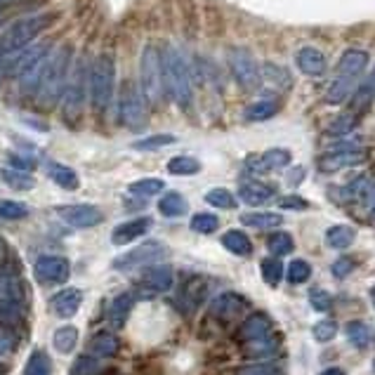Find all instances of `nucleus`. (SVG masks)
Instances as JSON below:
<instances>
[{
	"instance_id": "nucleus-56",
	"label": "nucleus",
	"mask_w": 375,
	"mask_h": 375,
	"mask_svg": "<svg viewBox=\"0 0 375 375\" xmlns=\"http://www.w3.org/2000/svg\"><path fill=\"white\" fill-rule=\"evenodd\" d=\"M352 271H354V260H349V257H342V260H337L333 264V276H337V278L349 276Z\"/></svg>"
},
{
	"instance_id": "nucleus-48",
	"label": "nucleus",
	"mask_w": 375,
	"mask_h": 375,
	"mask_svg": "<svg viewBox=\"0 0 375 375\" xmlns=\"http://www.w3.org/2000/svg\"><path fill=\"white\" fill-rule=\"evenodd\" d=\"M237 375H283V371L276 364H250L241 366Z\"/></svg>"
},
{
	"instance_id": "nucleus-28",
	"label": "nucleus",
	"mask_w": 375,
	"mask_h": 375,
	"mask_svg": "<svg viewBox=\"0 0 375 375\" xmlns=\"http://www.w3.org/2000/svg\"><path fill=\"white\" fill-rule=\"evenodd\" d=\"M375 187L371 185L369 178H357L354 182H349L347 187L340 189V201H366L371 196V191Z\"/></svg>"
},
{
	"instance_id": "nucleus-10",
	"label": "nucleus",
	"mask_w": 375,
	"mask_h": 375,
	"mask_svg": "<svg viewBox=\"0 0 375 375\" xmlns=\"http://www.w3.org/2000/svg\"><path fill=\"white\" fill-rule=\"evenodd\" d=\"M71 267L66 257H57V255H45L36 262V278L43 286H60L69 281Z\"/></svg>"
},
{
	"instance_id": "nucleus-12",
	"label": "nucleus",
	"mask_w": 375,
	"mask_h": 375,
	"mask_svg": "<svg viewBox=\"0 0 375 375\" xmlns=\"http://www.w3.org/2000/svg\"><path fill=\"white\" fill-rule=\"evenodd\" d=\"M369 53L366 50H359V48H349L344 50L340 62H337V76H347V78H362V73L366 71V66H369Z\"/></svg>"
},
{
	"instance_id": "nucleus-21",
	"label": "nucleus",
	"mask_w": 375,
	"mask_h": 375,
	"mask_svg": "<svg viewBox=\"0 0 375 375\" xmlns=\"http://www.w3.org/2000/svg\"><path fill=\"white\" fill-rule=\"evenodd\" d=\"M210 310L215 316H219V319H234V316L246 310V300L234 295V293H224V295H219L215 303H212Z\"/></svg>"
},
{
	"instance_id": "nucleus-35",
	"label": "nucleus",
	"mask_w": 375,
	"mask_h": 375,
	"mask_svg": "<svg viewBox=\"0 0 375 375\" xmlns=\"http://www.w3.org/2000/svg\"><path fill=\"white\" fill-rule=\"evenodd\" d=\"M48 173L55 180V185H60L62 189H78V175L73 173V168L62 163H50Z\"/></svg>"
},
{
	"instance_id": "nucleus-38",
	"label": "nucleus",
	"mask_w": 375,
	"mask_h": 375,
	"mask_svg": "<svg viewBox=\"0 0 375 375\" xmlns=\"http://www.w3.org/2000/svg\"><path fill=\"white\" fill-rule=\"evenodd\" d=\"M203 198H205V203L215 205V208H227V210L237 208V196H234L229 189H222V187L210 189Z\"/></svg>"
},
{
	"instance_id": "nucleus-46",
	"label": "nucleus",
	"mask_w": 375,
	"mask_h": 375,
	"mask_svg": "<svg viewBox=\"0 0 375 375\" xmlns=\"http://www.w3.org/2000/svg\"><path fill=\"white\" fill-rule=\"evenodd\" d=\"M357 125V116L354 114H342L337 116V119L328 125V135H335V137H342V135H349L352 130H354Z\"/></svg>"
},
{
	"instance_id": "nucleus-29",
	"label": "nucleus",
	"mask_w": 375,
	"mask_h": 375,
	"mask_svg": "<svg viewBox=\"0 0 375 375\" xmlns=\"http://www.w3.org/2000/svg\"><path fill=\"white\" fill-rule=\"evenodd\" d=\"M278 112V102H271V99H262V102H255L250 104L246 112H244V119L250 123H260V121H267L271 116H276Z\"/></svg>"
},
{
	"instance_id": "nucleus-4",
	"label": "nucleus",
	"mask_w": 375,
	"mask_h": 375,
	"mask_svg": "<svg viewBox=\"0 0 375 375\" xmlns=\"http://www.w3.org/2000/svg\"><path fill=\"white\" fill-rule=\"evenodd\" d=\"M69 64H71V45L57 48L53 57H50L45 78H43V85L38 90L43 104H55L60 99V94L66 90L64 83H66V73H69Z\"/></svg>"
},
{
	"instance_id": "nucleus-54",
	"label": "nucleus",
	"mask_w": 375,
	"mask_h": 375,
	"mask_svg": "<svg viewBox=\"0 0 375 375\" xmlns=\"http://www.w3.org/2000/svg\"><path fill=\"white\" fill-rule=\"evenodd\" d=\"M185 295L189 298V307H196V305L203 300V295H205V286H203V281H191V283L187 286Z\"/></svg>"
},
{
	"instance_id": "nucleus-44",
	"label": "nucleus",
	"mask_w": 375,
	"mask_h": 375,
	"mask_svg": "<svg viewBox=\"0 0 375 375\" xmlns=\"http://www.w3.org/2000/svg\"><path fill=\"white\" fill-rule=\"evenodd\" d=\"M286 276H288L290 283H305L307 278L312 276V264L305 262V260H293L288 264V269H286Z\"/></svg>"
},
{
	"instance_id": "nucleus-14",
	"label": "nucleus",
	"mask_w": 375,
	"mask_h": 375,
	"mask_svg": "<svg viewBox=\"0 0 375 375\" xmlns=\"http://www.w3.org/2000/svg\"><path fill=\"white\" fill-rule=\"evenodd\" d=\"M366 161V153L362 149H344V151H333L328 156L321 158V170L323 173H337L342 168H352V165H359Z\"/></svg>"
},
{
	"instance_id": "nucleus-55",
	"label": "nucleus",
	"mask_w": 375,
	"mask_h": 375,
	"mask_svg": "<svg viewBox=\"0 0 375 375\" xmlns=\"http://www.w3.org/2000/svg\"><path fill=\"white\" fill-rule=\"evenodd\" d=\"M278 208H281V210H307V208H310V203H307L305 198L290 194V196H286V198L278 201Z\"/></svg>"
},
{
	"instance_id": "nucleus-47",
	"label": "nucleus",
	"mask_w": 375,
	"mask_h": 375,
	"mask_svg": "<svg viewBox=\"0 0 375 375\" xmlns=\"http://www.w3.org/2000/svg\"><path fill=\"white\" fill-rule=\"evenodd\" d=\"M312 335L316 342H330L337 335V323L335 321H319L312 328Z\"/></svg>"
},
{
	"instance_id": "nucleus-59",
	"label": "nucleus",
	"mask_w": 375,
	"mask_h": 375,
	"mask_svg": "<svg viewBox=\"0 0 375 375\" xmlns=\"http://www.w3.org/2000/svg\"><path fill=\"white\" fill-rule=\"evenodd\" d=\"M321 375H344V373L340 369H328V371H323Z\"/></svg>"
},
{
	"instance_id": "nucleus-5",
	"label": "nucleus",
	"mask_w": 375,
	"mask_h": 375,
	"mask_svg": "<svg viewBox=\"0 0 375 375\" xmlns=\"http://www.w3.org/2000/svg\"><path fill=\"white\" fill-rule=\"evenodd\" d=\"M139 80H142V92L149 102H161L165 90L163 83V62L161 53L153 45H146L142 50V60H139Z\"/></svg>"
},
{
	"instance_id": "nucleus-32",
	"label": "nucleus",
	"mask_w": 375,
	"mask_h": 375,
	"mask_svg": "<svg viewBox=\"0 0 375 375\" xmlns=\"http://www.w3.org/2000/svg\"><path fill=\"white\" fill-rule=\"evenodd\" d=\"M168 173L178 175V178H187V175L201 173V161L194 156H175L168 161Z\"/></svg>"
},
{
	"instance_id": "nucleus-2",
	"label": "nucleus",
	"mask_w": 375,
	"mask_h": 375,
	"mask_svg": "<svg viewBox=\"0 0 375 375\" xmlns=\"http://www.w3.org/2000/svg\"><path fill=\"white\" fill-rule=\"evenodd\" d=\"M114 83H116V60L114 55L102 53L90 66V78H87V94L94 107V112H107L114 97Z\"/></svg>"
},
{
	"instance_id": "nucleus-22",
	"label": "nucleus",
	"mask_w": 375,
	"mask_h": 375,
	"mask_svg": "<svg viewBox=\"0 0 375 375\" xmlns=\"http://www.w3.org/2000/svg\"><path fill=\"white\" fill-rule=\"evenodd\" d=\"M21 303V283L12 271H0V305H19Z\"/></svg>"
},
{
	"instance_id": "nucleus-60",
	"label": "nucleus",
	"mask_w": 375,
	"mask_h": 375,
	"mask_svg": "<svg viewBox=\"0 0 375 375\" xmlns=\"http://www.w3.org/2000/svg\"><path fill=\"white\" fill-rule=\"evenodd\" d=\"M371 300H373V305H375V286L371 288Z\"/></svg>"
},
{
	"instance_id": "nucleus-30",
	"label": "nucleus",
	"mask_w": 375,
	"mask_h": 375,
	"mask_svg": "<svg viewBox=\"0 0 375 375\" xmlns=\"http://www.w3.org/2000/svg\"><path fill=\"white\" fill-rule=\"evenodd\" d=\"M76 342H78V328L62 326V328L55 330L53 344H55V349L60 352V354H71L73 347H76Z\"/></svg>"
},
{
	"instance_id": "nucleus-7",
	"label": "nucleus",
	"mask_w": 375,
	"mask_h": 375,
	"mask_svg": "<svg viewBox=\"0 0 375 375\" xmlns=\"http://www.w3.org/2000/svg\"><path fill=\"white\" fill-rule=\"evenodd\" d=\"M227 55H229V69H232L234 80L248 92L257 90L262 83V73H260V66L255 62V57L250 55L246 48H232Z\"/></svg>"
},
{
	"instance_id": "nucleus-24",
	"label": "nucleus",
	"mask_w": 375,
	"mask_h": 375,
	"mask_svg": "<svg viewBox=\"0 0 375 375\" xmlns=\"http://www.w3.org/2000/svg\"><path fill=\"white\" fill-rule=\"evenodd\" d=\"M241 224L253 227V229H276L283 224V217L278 212H246L241 215Z\"/></svg>"
},
{
	"instance_id": "nucleus-27",
	"label": "nucleus",
	"mask_w": 375,
	"mask_h": 375,
	"mask_svg": "<svg viewBox=\"0 0 375 375\" xmlns=\"http://www.w3.org/2000/svg\"><path fill=\"white\" fill-rule=\"evenodd\" d=\"M354 239H357V232L352 229V227H347V224H335V227H330V229L326 232L328 246L335 248V250L349 248L352 244H354Z\"/></svg>"
},
{
	"instance_id": "nucleus-39",
	"label": "nucleus",
	"mask_w": 375,
	"mask_h": 375,
	"mask_svg": "<svg viewBox=\"0 0 375 375\" xmlns=\"http://www.w3.org/2000/svg\"><path fill=\"white\" fill-rule=\"evenodd\" d=\"M24 373H26V375H50V373H53V362L48 359L45 352H38V349H36L33 354L28 357Z\"/></svg>"
},
{
	"instance_id": "nucleus-1",
	"label": "nucleus",
	"mask_w": 375,
	"mask_h": 375,
	"mask_svg": "<svg viewBox=\"0 0 375 375\" xmlns=\"http://www.w3.org/2000/svg\"><path fill=\"white\" fill-rule=\"evenodd\" d=\"M161 62H163V83L165 90L170 92V97L178 102L180 109H191L194 102V92H191V73L185 62V57L180 55L178 48L168 45L161 53Z\"/></svg>"
},
{
	"instance_id": "nucleus-3",
	"label": "nucleus",
	"mask_w": 375,
	"mask_h": 375,
	"mask_svg": "<svg viewBox=\"0 0 375 375\" xmlns=\"http://www.w3.org/2000/svg\"><path fill=\"white\" fill-rule=\"evenodd\" d=\"M55 21V14H31V17H21L0 36V45H3L5 55L10 57L12 53H19L31 45L36 36H40L45 28Z\"/></svg>"
},
{
	"instance_id": "nucleus-17",
	"label": "nucleus",
	"mask_w": 375,
	"mask_h": 375,
	"mask_svg": "<svg viewBox=\"0 0 375 375\" xmlns=\"http://www.w3.org/2000/svg\"><path fill=\"white\" fill-rule=\"evenodd\" d=\"M269 330H271L269 316L264 312H255V314H250L244 321V326H241V337L248 342H253V340H260V337H267Z\"/></svg>"
},
{
	"instance_id": "nucleus-36",
	"label": "nucleus",
	"mask_w": 375,
	"mask_h": 375,
	"mask_svg": "<svg viewBox=\"0 0 375 375\" xmlns=\"http://www.w3.org/2000/svg\"><path fill=\"white\" fill-rule=\"evenodd\" d=\"M90 349L97 357H114L119 352V340L112 333H97L90 340Z\"/></svg>"
},
{
	"instance_id": "nucleus-51",
	"label": "nucleus",
	"mask_w": 375,
	"mask_h": 375,
	"mask_svg": "<svg viewBox=\"0 0 375 375\" xmlns=\"http://www.w3.org/2000/svg\"><path fill=\"white\" fill-rule=\"evenodd\" d=\"M97 371H99V362L85 354V357H78V362H76V366H73L71 375H94Z\"/></svg>"
},
{
	"instance_id": "nucleus-61",
	"label": "nucleus",
	"mask_w": 375,
	"mask_h": 375,
	"mask_svg": "<svg viewBox=\"0 0 375 375\" xmlns=\"http://www.w3.org/2000/svg\"><path fill=\"white\" fill-rule=\"evenodd\" d=\"M373 373H375V362H373Z\"/></svg>"
},
{
	"instance_id": "nucleus-9",
	"label": "nucleus",
	"mask_w": 375,
	"mask_h": 375,
	"mask_svg": "<svg viewBox=\"0 0 375 375\" xmlns=\"http://www.w3.org/2000/svg\"><path fill=\"white\" fill-rule=\"evenodd\" d=\"M163 257H168V248L161 244V241H146V244L128 250V253L121 257H116L114 269H119V271L137 269V267H144V264H153V262L163 260Z\"/></svg>"
},
{
	"instance_id": "nucleus-20",
	"label": "nucleus",
	"mask_w": 375,
	"mask_h": 375,
	"mask_svg": "<svg viewBox=\"0 0 375 375\" xmlns=\"http://www.w3.org/2000/svg\"><path fill=\"white\" fill-rule=\"evenodd\" d=\"M132 305H135V298H132L130 293L116 295L112 300V305H109V323H112L114 328H123L132 312Z\"/></svg>"
},
{
	"instance_id": "nucleus-49",
	"label": "nucleus",
	"mask_w": 375,
	"mask_h": 375,
	"mask_svg": "<svg viewBox=\"0 0 375 375\" xmlns=\"http://www.w3.org/2000/svg\"><path fill=\"white\" fill-rule=\"evenodd\" d=\"M310 305L316 312H326V310H330V305H333V295L323 288H312L310 290Z\"/></svg>"
},
{
	"instance_id": "nucleus-58",
	"label": "nucleus",
	"mask_w": 375,
	"mask_h": 375,
	"mask_svg": "<svg viewBox=\"0 0 375 375\" xmlns=\"http://www.w3.org/2000/svg\"><path fill=\"white\" fill-rule=\"evenodd\" d=\"M366 201H369V208H371V217L375 219V189L371 191V196L366 198Z\"/></svg>"
},
{
	"instance_id": "nucleus-8",
	"label": "nucleus",
	"mask_w": 375,
	"mask_h": 375,
	"mask_svg": "<svg viewBox=\"0 0 375 375\" xmlns=\"http://www.w3.org/2000/svg\"><path fill=\"white\" fill-rule=\"evenodd\" d=\"M87 78H90V69L85 66L83 60H78L76 66H73L71 76H69V85L64 90V114L66 119H76L83 109L85 102V87H87Z\"/></svg>"
},
{
	"instance_id": "nucleus-19",
	"label": "nucleus",
	"mask_w": 375,
	"mask_h": 375,
	"mask_svg": "<svg viewBox=\"0 0 375 375\" xmlns=\"http://www.w3.org/2000/svg\"><path fill=\"white\" fill-rule=\"evenodd\" d=\"M239 198L248 205H264L274 198V187L262 185V182H246L241 185Z\"/></svg>"
},
{
	"instance_id": "nucleus-40",
	"label": "nucleus",
	"mask_w": 375,
	"mask_h": 375,
	"mask_svg": "<svg viewBox=\"0 0 375 375\" xmlns=\"http://www.w3.org/2000/svg\"><path fill=\"white\" fill-rule=\"evenodd\" d=\"M267 248L271 250V255H274V257H278V255H290L293 250H295V246H293V239L286 232L271 234V237L267 239Z\"/></svg>"
},
{
	"instance_id": "nucleus-26",
	"label": "nucleus",
	"mask_w": 375,
	"mask_h": 375,
	"mask_svg": "<svg viewBox=\"0 0 375 375\" xmlns=\"http://www.w3.org/2000/svg\"><path fill=\"white\" fill-rule=\"evenodd\" d=\"M158 210H161V215H165V217H182L189 210V205L185 201V196L178 194V191H170V194H165L158 201Z\"/></svg>"
},
{
	"instance_id": "nucleus-57",
	"label": "nucleus",
	"mask_w": 375,
	"mask_h": 375,
	"mask_svg": "<svg viewBox=\"0 0 375 375\" xmlns=\"http://www.w3.org/2000/svg\"><path fill=\"white\" fill-rule=\"evenodd\" d=\"M10 163H12L14 168H17V170H21V173L28 170V168L33 165L31 161H24V158H19V156H10Z\"/></svg>"
},
{
	"instance_id": "nucleus-6",
	"label": "nucleus",
	"mask_w": 375,
	"mask_h": 375,
	"mask_svg": "<svg viewBox=\"0 0 375 375\" xmlns=\"http://www.w3.org/2000/svg\"><path fill=\"white\" fill-rule=\"evenodd\" d=\"M119 112L123 125H128L130 130H142L146 125V107H144V92L132 83L125 80L121 87L119 97Z\"/></svg>"
},
{
	"instance_id": "nucleus-18",
	"label": "nucleus",
	"mask_w": 375,
	"mask_h": 375,
	"mask_svg": "<svg viewBox=\"0 0 375 375\" xmlns=\"http://www.w3.org/2000/svg\"><path fill=\"white\" fill-rule=\"evenodd\" d=\"M290 161H293V156L288 149H269V151H264L260 158L250 161V165H253V170H257V173H267V170L286 168Z\"/></svg>"
},
{
	"instance_id": "nucleus-34",
	"label": "nucleus",
	"mask_w": 375,
	"mask_h": 375,
	"mask_svg": "<svg viewBox=\"0 0 375 375\" xmlns=\"http://www.w3.org/2000/svg\"><path fill=\"white\" fill-rule=\"evenodd\" d=\"M375 99V69L362 80V85L357 87L354 99H352V107L354 109H366Z\"/></svg>"
},
{
	"instance_id": "nucleus-52",
	"label": "nucleus",
	"mask_w": 375,
	"mask_h": 375,
	"mask_svg": "<svg viewBox=\"0 0 375 375\" xmlns=\"http://www.w3.org/2000/svg\"><path fill=\"white\" fill-rule=\"evenodd\" d=\"M264 71H267V78L276 80V83H281V85H290V83H293L288 69H283V66L267 64V66H264Z\"/></svg>"
},
{
	"instance_id": "nucleus-23",
	"label": "nucleus",
	"mask_w": 375,
	"mask_h": 375,
	"mask_svg": "<svg viewBox=\"0 0 375 375\" xmlns=\"http://www.w3.org/2000/svg\"><path fill=\"white\" fill-rule=\"evenodd\" d=\"M144 283L149 286L151 290L156 293H165L173 288L175 283V274L170 267H151L149 271L144 274Z\"/></svg>"
},
{
	"instance_id": "nucleus-42",
	"label": "nucleus",
	"mask_w": 375,
	"mask_h": 375,
	"mask_svg": "<svg viewBox=\"0 0 375 375\" xmlns=\"http://www.w3.org/2000/svg\"><path fill=\"white\" fill-rule=\"evenodd\" d=\"M26 215H28V205L26 203L0 198V217H3V219H24Z\"/></svg>"
},
{
	"instance_id": "nucleus-53",
	"label": "nucleus",
	"mask_w": 375,
	"mask_h": 375,
	"mask_svg": "<svg viewBox=\"0 0 375 375\" xmlns=\"http://www.w3.org/2000/svg\"><path fill=\"white\" fill-rule=\"evenodd\" d=\"M14 342H17V337H14L12 330L0 328V359H5V357H10V354H12Z\"/></svg>"
},
{
	"instance_id": "nucleus-16",
	"label": "nucleus",
	"mask_w": 375,
	"mask_h": 375,
	"mask_svg": "<svg viewBox=\"0 0 375 375\" xmlns=\"http://www.w3.org/2000/svg\"><path fill=\"white\" fill-rule=\"evenodd\" d=\"M50 305H53V312L57 316H62V319H71V316L80 310V305H83V293L76 290V288L60 290L53 298V303Z\"/></svg>"
},
{
	"instance_id": "nucleus-41",
	"label": "nucleus",
	"mask_w": 375,
	"mask_h": 375,
	"mask_svg": "<svg viewBox=\"0 0 375 375\" xmlns=\"http://www.w3.org/2000/svg\"><path fill=\"white\" fill-rule=\"evenodd\" d=\"M262 278L267 281L271 288H276L283 278V264L276 260V257H269V260H262Z\"/></svg>"
},
{
	"instance_id": "nucleus-45",
	"label": "nucleus",
	"mask_w": 375,
	"mask_h": 375,
	"mask_svg": "<svg viewBox=\"0 0 375 375\" xmlns=\"http://www.w3.org/2000/svg\"><path fill=\"white\" fill-rule=\"evenodd\" d=\"M219 227L217 215H210V212H198V215L191 217V229L196 234H212Z\"/></svg>"
},
{
	"instance_id": "nucleus-31",
	"label": "nucleus",
	"mask_w": 375,
	"mask_h": 375,
	"mask_svg": "<svg viewBox=\"0 0 375 375\" xmlns=\"http://www.w3.org/2000/svg\"><path fill=\"white\" fill-rule=\"evenodd\" d=\"M222 246L229 250V253L241 255V257L253 253V244H250V239L244 232H227L222 237Z\"/></svg>"
},
{
	"instance_id": "nucleus-25",
	"label": "nucleus",
	"mask_w": 375,
	"mask_h": 375,
	"mask_svg": "<svg viewBox=\"0 0 375 375\" xmlns=\"http://www.w3.org/2000/svg\"><path fill=\"white\" fill-rule=\"evenodd\" d=\"M344 333H347V340L354 344V347H369V344L375 340V333L369 323L364 321H349L347 328H344Z\"/></svg>"
},
{
	"instance_id": "nucleus-15",
	"label": "nucleus",
	"mask_w": 375,
	"mask_h": 375,
	"mask_svg": "<svg viewBox=\"0 0 375 375\" xmlns=\"http://www.w3.org/2000/svg\"><path fill=\"white\" fill-rule=\"evenodd\" d=\"M151 227V217H137L130 219V222H123L114 229L112 234V244L114 246H128L130 241H135L139 237H144Z\"/></svg>"
},
{
	"instance_id": "nucleus-13",
	"label": "nucleus",
	"mask_w": 375,
	"mask_h": 375,
	"mask_svg": "<svg viewBox=\"0 0 375 375\" xmlns=\"http://www.w3.org/2000/svg\"><path fill=\"white\" fill-rule=\"evenodd\" d=\"M295 62H298V69L305 73V76H312V78H319L326 73V55L321 50H316L312 45H305L298 50L295 55Z\"/></svg>"
},
{
	"instance_id": "nucleus-33",
	"label": "nucleus",
	"mask_w": 375,
	"mask_h": 375,
	"mask_svg": "<svg viewBox=\"0 0 375 375\" xmlns=\"http://www.w3.org/2000/svg\"><path fill=\"white\" fill-rule=\"evenodd\" d=\"M0 180L5 182L7 187H12L14 191H28L33 189V178L21 170H12V168H0Z\"/></svg>"
},
{
	"instance_id": "nucleus-11",
	"label": "nucleus",
	"mask_w": 375,
	"mask_h": 375,
	"mask_svg": "<svg viewBox=\"0 0 375 375\" xmlns=\"http://www.w3.org/2000/svg\"><path fill=\"white\" fill-rule=\"evenodd\" d=\"M57 215H60L66 224L78 227V229L94 227V224H99L102 219H104V215L99 212V208H94V205H85V203L62 205V208H57Z\"/></svg>"
},
{
	"instance_id": "nucleus-37",
	"label": "nucleus",
	"mask_w": 375,
	"mask_h": 375,
	"mask_svg": "<svg viewBox=\"0 0 375 375\" xmlns=\"http://www.w3.org/2000/svg\"><path fill=\"white\" fill-rule=\"evenodd\" d=\"M163 180H158V178H146V180H137V182H132V185L128 187V191L132 196H156L163 191Z\"/></svg>"
},
{
	"instance_id": "nucleus-50",
	"label": "nucleus",
	"mask_w": 375,
	"mask_h": 375,
	"mask_svg": "<svg viewBox=\"0 0 375 375\" xmlns=\"http://www.w3.org/2000/svg\"><path fill=\"white\" fill-rule=\"evenodd\" d=\"M276 347H278V340H276V337H271V340H267V337H260V340L248 342V352H250V354H255V357L269 354V352H274Z\"/></svg>"
},
{
	"instance_id": "nucleus-43",
	"label": "nucleus",
	"mask_w": 375,
	"mask_h": 375,
	"mask_svg": "<svg viewBox=\"0 0 375 375\" xmlns=\"http://www.w3.org/2000/svg\"><path fill=\"white\" fill-rule=\"evenodd\" d=\"M178 137L175 135H151V137H144V139H137L132 144V149H139V151H151V149H161V146H168V144H175Z\"/></svg>"
}]
</instances>
